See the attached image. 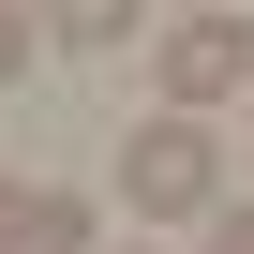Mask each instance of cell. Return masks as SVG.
<instances>
[{"label":"cell","instance_id":"obj_1","mask_svg":"<svg viewBox=\"0 0 254 254\" xmlns=\"http://www.w3.org/2000/svg\"><path fill=\"white\" fill-rule=\"evenodd\" d=\"M120 194H135V224H209L224 209V150H209V120H135V150H120Z\"/></svg>","mask_w":254,"mask_h":254},{"label":"cell","instance_id":"obj_6","mask_svg":"<svg viewBox=\"0 0 254 254\" xmlns=\"http://www.w3.org/2000/svg\"><path fill=\"white\" fill-rule=\"evenodd\" d=\"M209 254H254V194H224V209H209Z\"/></svg>","mask_w":254,"mask_h":254},{"label":"cell","instance_id":"obj_2","mask_svg":"<svg viewBox=\"0 0 254 254\" xmlns=\"http://www.w3.org/2000/svg\"><path fill=\"white\" fill-rule=\"evenodd\" d=\"M165 105H180V120H209V105H254V30H239V0L165 30Z\"/></svg>","mask_w":254,"mask_h":254},{"label":"cell","instance_id":"obj_5","mask_svg":"<svg viewBox=\"0 0 254 254\" xmlns=\"http://www.w3.org/2000/svg\"><path fill=\"white\" fill-rule=\"evenodd\" d=\"M30 75V0H0V90Z\"/></svg>","mask_w":254,"mask_h":254},{"label":"cell","instance_id":"obj_4","mask_svg":"<svg viewBox=\"0 0 254 254\" xmlns=\"http://www.w3.org/2000/svg\"><path fill=\"white\" fill-rule=\"evenodd\" d=\"M30 30H60V45H120V30H135V0H30Z\"/></svg>","mask_w":254,"mask_h":254},{"label":"cell","instance_id":"obj_8","mask_svg":"<svg viewBox=\"0 0 254 254\" xmlns=\"http://www.w3.org/2000/svg\"><path fill=\"white\" fill-rule=\"evenodd\" d=\"M135 254H150V239H135Z\"/></svg>","mask_w":254,"mask_h":254},{"label":"cell","instance_id":"obj_7","mask_svg":"<svg viewBox=\"0 0 254 254\" xmlns=\"http://www.w3.org/2000/svg\"><path fill=\"white\" fill-rule=\"evenodd\" d=\"M194 15H224V0H194Z\"/></svg>","mask_w":254,"mask_h":254},{"label":"cell","instance_id":"obj_3","mask_svg":"<svg viewBox=\"0 0 254 254\" xmlns=\"http://www.w3.org/2000/svg\"><path fill=\"white\" fill-rule=\"evenodd\" d=\"M0 254H90V209L60 180H0Z\"/></svg>","mask_w":254,"mask_h":254}]
</instances>
